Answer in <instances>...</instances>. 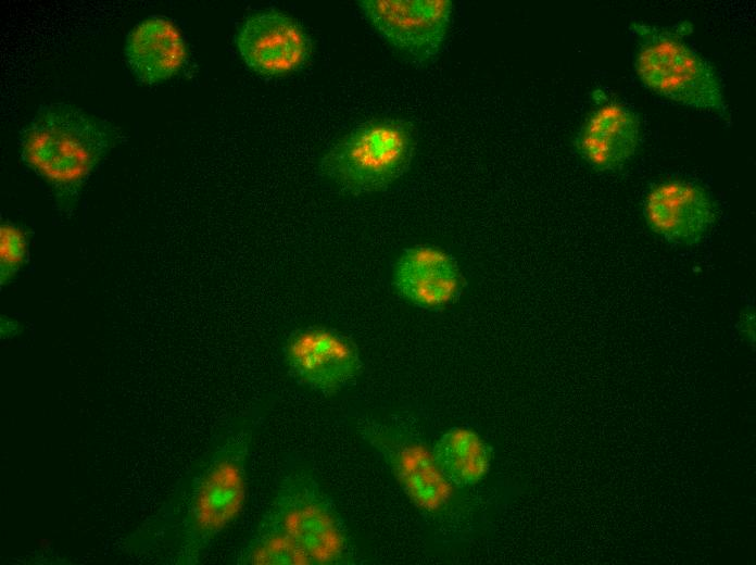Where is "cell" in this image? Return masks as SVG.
Instances as JSON below:
<instances>
[{
    "label": "cell",
    "instance_id": "obj_1",
    "mask_svg": "<svg viewBox=\"0 0 756 565\" xmlns=\"http://www.w3.org/2000/svg\"><path fill=\"white\" fill-rule=\"evenodd\" d=\"M260 409L227 422L161 506L124 541L127 554L166 565H197L241 514Z\"/></svg>",
    "mask_w": 756,
    "mask_h": 565
},
{
    "label": "cell",
    "instance_id": "obj_2",
    "mask_svg": "<svg viewBox=\"0 0 756 565\" xmlns=\"http://www.w3.org/2000/svg\"><path fill=\"white\" fill-rule=\"evenodd\" d=\"M117 142L116 128L74 104L41 105L20 134L23 163L72 211L92 172Z\"/></svg>",
    "mask_w": 756,
    "mask_h": 565
},
{
    "label": "cell",
    "instance_id": "obj_3",
    "mask_svg": "<svg viewBox=\"0 0 756 565\" xmlns=\"http://www.w3.org/2000/svg\"><path fill=\"white\" fill-rule=\"evenodd\" d=\"M638 46L634 72L641 84L675 103L730 120L713 64L677 34L643 22L631 23Z\"/></svg>",
    "mask_w": 756,
    "mask_h": 565
},
{
    "label": "cell",
    "instance_id": "obj_4",
    "mask_svg": "<svg viewBox=\"0 0 756 565\" xmlns=\"http://www.w3.org/2000/svg\"><path fill=\"white\" fill-rule=\"evenodd\" d=\"M415 151V131L408 121L374 120L333 143L320 159L319 171L346 193H374L387 189L410 170Z\"/></svg>",
    "mask_w": 756,
    "mask_h": 565
},
{
    "label": "cell",
    "instance_id": "obj_5",
    "mask_svg": "<svg viewBox=\"0 0 756 565\" xmlns=\"http://www.w3.org/2000/svg\"><path fill=\"white\" fill-rule=\"evenodd\" d=\"M268 507L312 565H349L356 552L332 499L301 460L284 468Z\"/></svg>",
    "mask_w": 756,
    "mask_h": 565
},
{
    "label": "cell",
    "instance_id": "obj_6",
    "mask_svg": "<svg viewBox=\"0 0 756 565\" xmlns=\"http://www.w3.org/2000/svg\"><path fill=\"white\" fill-rule=\"evenodd\" d=\"M354 428L385 462L415 507L438 514L449 505L454 487L439 470L432 450L413 431L369 416L357 417Z\"/></svg>",
    "mask_w": 756,
    "mask_h": 565
},
{
    "label": "cell",
    "instance_id": "obj_7",
    "mask_svg": "<svg viewBox=\"0 0 756 565\" xmlns=\"http://www.w3.org/2000/svg\"><path fill=\"white\" fill-rule=\"evenodd\" d=\"M362 15L390 46L427 64L442 51L453 12L450 0H362Z\"/></svg>",
    "mask_w": 756,
    "mask_h": 565
},
{
    "label": "cell",
    "instance_id": "obj_8",
    "mask_svg": "<svg viewBox=\"0 0 756 565\" xmlns=\"http://www.w3.org/2000/svg\"><path fill=\"white\" fill-rule=\"evenodd\" d=\"M282 354L291 375L325 397L351 385L363 368L355 343L340 331L322 325L293 330L284 343Z\"/></svg>",
    "mask_w": 756,
    "mask_h": 565
},
{
    "label": "cell",
    "instance_id": "obj_9",
    "mask_svg": "<svg viewBox=\"0 0 756 565\" xmlns=\"http://www.w3.org/2000/svg\"><path fill=\"white\" fill-rule=\"evenodd\" d=\"M236 47L247 67L265 77L301 70L312 53V42L303 27L274 10L249 15L236 34Z\"/></svg>",
    "mask_w": 756,
    "mask_h": 565
},
{
    "label": "cell",
    "instance_id": "obj_10",
    "mask_svg": "<svg viewBox=\"0 0 756 565\" xmlns=\"http://www.w3.org/2000/svg\"><path fill=\"white\" fill-rule=\"evenodd\" d=\"M643 216L648 228L667 242L692 246L715 224L717 206L702 185L671 178L655 184L647 191Z\"/></svg>",
    "mask_w": 756,
    "mask_h": 565
},
{
    "label": "cell",
    "instance_id": "obj_11",
    "mask_svg": "<svg viewBox=\"0 0 756 565\" xmlns=\"http://www.w3.org/2000/svg\"><path fill=\"white\" fill-rule=\"evenodd\" d=\"M392 285L408 303L439 311L458 300L465 279L450 253L434 246L417 244L404 249L396 259Z\"/></svg>",
    "mask_w": 756,
    "mask_h": 565
},
{
    "label": "cell",
    "instance_id": "obj_12",
    "mask_svg": "<svg viewBox=\"0 0 756 565\" xmlns=\"http://www.w3.org/2000/svg\"><path fill=\"white\" fill-rule=\"evenodd\" d=\"M641 136L638 113L629 105L604 98L581 124L574 146L579 156L600 172L625 167L637 153Z\"/></svg>",
    "mask_w": 756,
    "mask_h": 565
},
{
    "label": "cell",
    "instance_id": "obj_13",
    "mask_svg": "<svg viewBox=\"0 0 756 565\" xmlns=\"http://www.w3.org/2000/svg\"><path fill=\"white\" fill-rule=\"evenodd\" d=\"M125 60L135 78L154 85L175 76L187 59V48L178 27L168 18L150 16L128 33Z\"/></svg>",
    "mask_w": 756,
    "mask_h": 565
},
{
    "label": "cell",
    "instance_id": "obj_14",
    "mask_svg": "<svg viewBox=\"0 0 756 565\" xmlns=\"http://www.w3.org/2000/svg\"><path fill=\"white\" fill-rule=\"evenodd\" d=\"M431 450L439 470L455 488L475 486L490 470L492 450L470 428H450L441 435Z\"/></svg>",
    "mask_w": 756,
    "mask_h": 565
},
{
    "label": "cell",
    "instance_id": "obj_15",
    "mask_svg": "<svg viewBox=\"0 0 756 565\" xmlns=\"http://www.w3.org/2000/svg\"><path fill=\"white\" fill-rule=\"evenodd\" d=\"M238 565H312L308 556L267 507L250 537L237 552Z\"/></svg>",
    "mask_w": 756,
    "mask_h": 565
},
{
    "label": "cell",
    "instance_id": "obj_16",
    "mask_svg": "<svg viewBox=\"0 0 756 565\" xmlns=\"http://www.w3.org/2000/svg\"><path fill=\"white\" fill-rule=\"evenodd\" d=\"M29 233L9 222L0 226V281L11 282L25 265L28 256Z\"/></svg>",
    "mask_w": 756,
    "mask_h": 565
},
{
    "label": "cell",
    "instance_id": "obj_17",
    "mask_svg": "<svg viewBox=\"0 0 756 565\" xmlns=\"http://www.w3.org/2000/svg\"><path fill=\"white\" fill-rule=\"evenodd\" d=\"M736 328L742 341L748 346L755 344V307L753 303H747L740 312Z\"/></svg>",
    "mask_w": 756,
    "mask_h": 565
}]
</instances>
